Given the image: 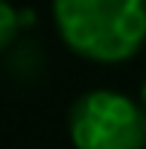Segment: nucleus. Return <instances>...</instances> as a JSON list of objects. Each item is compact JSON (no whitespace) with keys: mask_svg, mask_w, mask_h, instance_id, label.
<instances>
[{"mask_svg":"<svg viewBox=\"0 0 146 149\" xmlns=\"http://www.w3.org/2000/svg\"><path fill=\"white\" fill-rule=\"evenodd\" d=\"M58 33L76 55L116 64L146 43V0H52Z\"/></svg>","mask_w":146,"mask_h":149,"instance_id":"f257e3e1","label":"nucleus"},{"mask_svg":"<svg viewBox=\"0 0 146 149\" xmlns=\"http://www.w3.org/2000/svg\"><path fill=\"white\" fill-rule=\"evenodd\" d=\"M67 131L76 149H146V110L128 94L95 88L73 100Z\"/></svg>","mask_w":146,"mask_h":149,"instance_id":"f03ea898","label":"nucleus"},{"mask_svg":"<svg viewBox=\"0 0 146 149\" xmlns=\"http://www.w3.org/2000/svg\"><path fill=\"white\" fill-rule=\"evenodd\" d=\"M15 33H18V12L12 9L6 0H0V52H3L6 46H12Z\"/></svg>","mask_w":146,"mask_h":149,"instance_id":"7ed1b4c3","label":"nucleus"},{"mask_svg":"<svg viewBox=\"0 0 146 149\" xmlns=\"http://www.w3.org/2000/svg\"><path fill=\"white\" fill-rule=\"evenodd\" d=\"M140 104H143V110H146V79H143V85H140Z\"/></svg>","mask_w":146,"mask_h":149,"instance_id":"20e7f679","label":"nucleus"}]
</instances>
